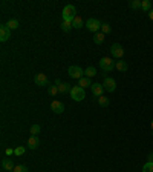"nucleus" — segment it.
<instances>
[{
    "mask_svg": "<svg viewBox=\"0 0 153 172\" xmlns=\"http://www.w3.org/2000/svg\"><path fill=\"white\" fill-rule=\"evenodd\" d=\"M90 89H92V94H93L95 97H101V95H103V92L106 91V89H104V86L100 85V83H93V85L90 86Z\"/></svg>",
    "mask_w": 153,
    "mask_h": 172,
    "instance_id": "11",
    "label": "nucleus"
},
{
    "mask_svg": "<svg viewBox=\"0 0 153 172\" xmlns=\"http://www.w3.org/2000/svg\"><path fill=\"white\" fill-rule=\"evenodd\" d=\"M2 168L5 169V171H14V160H11V158H6V160H3L2 161Z\"/></svg>",
    "mask_w": 153,
    "mask_h": 172,
    "instance_id": "14",
    "label": "nucleus"
},
{
    "mask_svg": "<svg viewBox=\"0 0 153 172\" xmlns=\"http://www.w3.org/2000/svg\"><path fill=\"white\" fill-rule=\"evenodd\" d=\"M25 151H26V148H23V146H19V148H15V149H14V155H17V157H22V155L25 154Z\"/></svg>",
    "mask_w": 153,
    "mask_h": 172,
    "instance_id": "25",
    "label": "nucleus"
},
{
    "mask_svg": "<svg viewBox=\"0 0 153 172\" xmlns=\"http://www.w3.org/2000/svg\"><path fill=\"white\" fill-rule=\"evenodd\" d=\"M98 103H100L103 108H106V106H109V98L104 97V95H101V97H98Z\"/></svg>",
    "mask_w": 153,
    "mask_h": 172,
    "instance_id": "24",
    "label": "nucleus"
},
{
    "mask_svg": "<svg viewBox=\"0 0 153 172\" xmlns=\"http://www.w3.org/2000/svg\"><path fill=\"white\" fill-rule=\"evenodd\" d=\"M51 111H52L54 114H63V112H64V105H63L61 101H58V100H54V101L51 103Z\"/></svg>",
    "mask_w": 153,
    "mask_h": 172,
    "instance_id": "7",
    "label": "nucleus"
},
{
    "mask_svg": "<svg viewBox=\"0 0 153 172\" xmlns=\"http://www.w3.org/2000/svg\"><path fill=\"white\" fill-rule=\"evenodd\" d=\"M55 86H58V91L61 92V94H66V92H71V85L69 83H61L60 80H57V83H55Z\"/></svg>",
    "mask_w": 153,
    "mask_h": 172,
    "instance_id": "13",
    "label": "nucleus"
},
{
    "mask_svg": "<svg viewBox=\"0 0 153 172\" xmlns=\"http://www.w3.org/2000/svg\"><path fill=\"white\" fill-rule=\"evenodd\" d=\"M14 172H28V168L20 165V166H15V168H14Z\"/></svg>",
    "mask_w": 153,
    "mask_h": 172,
    "instance_id": "30",
    "label": "nucleus"
},
{
    "mask_svg": "<svg viewBox=\"0 0 153 172\" xmlns=\"http://www.w3.org/2000/svg\"><path fill=\"white\" fill-rule=\"evenodd\" d=\"M48 92H49V95H57L60 91H58V86H51V88L48 89Z\"/></svg>",
    "mask_w": 153,
    "mask_h": 172,
    "instance_id": "29",
    "label": "nucleus"
},
{
    "mask_svg": "<svg viewBox=\"0 0 153 172\" xmlns=\"http://www.w3.org/2000/svg\"><path fill=\"white\" fill-rule=\"evenodd\" d=\"M110 54H112V57H114V58L121 60V57L124 55V49H122V46H121V45L115 43V45H112V48H110Z\"/></svg>",
    "mask_w": 153,
    "mask_h": 172,
    "instance_id": "5",
    "label": "nucleus"
},
{
    "mask_svg": "<svg viewBox=\"0 0 153 172\" xmlns=\"http://www.w3.org/2000/svg\"><path fill=\"white\" fill-rule=\"evenodd\" d=\"M101 32H103L104 36L109 34V32H110V25H109V23H103V25H101Z\"/></svg>",
    "mask_w": 153,
    "mask_h": 172,
    "instance_id": "27",
    "label": "nucleus"
},
{
    "mask_svg": "<svg viewBox=\"0 0 153 172\" xmlns=\"http://www.w3.org/2000/svg\"><path fill=\"white\" fill-rule=\"evenodd\" d=\"M11 37V29H8L6 25H2L0 26V40L2 42H8Z\"/></svg>",
    "mask_w": 153,
    "mask_h": 172,
    "instance_id": "10",
    "label": "nucleus"
},
{
    "mask_svg": "<svg viewBox=\"0 0 153 172\" xmlns=\"http://www.w3.org/2000/svg\"><path fill=\"white\" fill-rule=\"evenodd\" d=\"M152 129H153V120H152Z\"/></svg>",
    "mask_w": 153,
    "mask_h": 172,
    "instance_id": "34",
    "label": "nucleus"
},
{
    "mask_svg": "<svg viewBox=\"0 0 153 172\" xmlns=\"http://www.w3.org/2000/svg\"><path fill=\"white\" fill-rule=\"evenodd\" d=\"M40 131H41V129H40L38 125H32V126H31V135H38Z\"/></svg>",
    "mask_w": 153,
    "mask_h": 172,
    "instance_id": "28",
    "label": "nucleus"
},
{
    "mask_svg": "<svg viewBox=\"0 0 153 172\" xmlns=\"http://www.w3.org/2000/svg\"><path fill=\"white\" fill-rule=\"evenodd\" d=\"M40 146V140H38L37 135H31V138L28 140V148L29 149H37Z\"/></svg>",
    "mask_w": 153,
    "mask_h": 172,
    "instance_id": "12",
    "label": "nucleus"
},
{
    "mask_svg": "<svg viewBox=\"0 0 153 172\" xmlns=\"http://www.w3.org/2000/svg\"><path fill=\"white\" fill-rule=\"evenodd\" d=\"M149 17H150V20H153V8H152V11L149 12Z\"/></svg>",
    "mask_w": 153,
    "mask_h": 172,
    "instance_id": "32",
    "label": "nucleus"
},
{
    "mask_svg": "<svg viewBox=\"0 0 153 172\" xmlns=\"http://www.w3.org/2000/svg\"><path fill=\"white\" fill-rule=\"evenodd\" d=\"M71 97H72V100H75V101H83V100L86 98L84 88H81V86H74V88L71 89Z\"/></svg>",
    "mask_w": 153,
    "mask_h": 172,
    "instance_id": "3",
    "label": "nucleus"
},
{
    "mask_svg": "<svg viewBox=\"0 0 153 172\" xmlns=\"http://www.w3.org/2000/svg\"><path fill=\"white\" fill-rule=\"evenodd\" d=\"M71 28H74V26H72V22H63V23H61V29H63L64 32H69Z\"/></svg>",
    "mask_w": 153,
    "mask_h": 172,
    "instance_id": "23",
    "label": "nucleus"
},
{
    "mask_svg": "<svg viewBox=\"0 0 153 172\" xmlns=\"http://www.w3.org/2000/svg\"><path fill=\"white\" fill-rule=\"evenodd\" d=\"M149 161H153V152L150 154V155H149Z\"/></svg>",
    "mask_w": 153,
    "mask_h": 172,
    "instance_id": "33",
    "label": "nucleus"
},
{
    "mask_svg": "<svg viewBox=\"0 0 153 172\" xmlns=\"http://www.w3.org/2000/svg\"><path fill=\"white\" fill-rule=\"evenodd\" d=\"M141 9H143L144 12H150V11H152V2H150V0L141 2Z\"/></svg>",
    "mask_w": 153,
    "mask_h": 172,
    "instance_id": "18",
    "label": "nucleus"
},
{
    "mask_svg": "<svg viewBox=\"0 0 153 172\" xmlns=\"http://www.w3.org/2000/svg\"><path fill=\"white\" fill-rule=\"evenodd\" d=\"M115 65H116V62H115L112 57H103V58L100 60V68H101L104 72H110L112 69H115Z\"/></svg>",
    "mask_w": 153,
    "mask_h": 172,
    "instance_id": "2",
    "label": "nucleus"
},
{
    "mask_svg": "<svg viewBox=\"0 0 153 172\" xmlns=\"http://www.w3.org/2000/svg\"><path fill=\"white\" fill-rule=\"evenodd\" d=\"M68 72H69V75L72 77V79H81L83 77V69L80 68V66H69V69H68Z\"/></svg>",
    "mask_w": 153,
    "mask_h": 172,
    "instance_id": "6",
    "label": "nucleus"
},
{
    "mask_svg": "<svg viewBox=\"0 0 153 172\" xmlns=\"http://www.w3.org/2000/svg\"><path fill=\"white\" fill-rule=\"evenodd\" d=\"M129 6L132 9H141V2L139 0H132V2H129Z\"/></svg>",
    "mask_w": 153,
    "mask_h": 172,
    "instance_id": "22",
    "label": "nucleus"
},
{
    "mask_svg": "<svg viewBox=\"0 0 153 172\" xmlns=\"http://www.w3.org/2000/svg\"><path fill=\"white\" fill-rule=\"evenodd\" d=\"M84 25H86V28H87L90 32L97 34V32L101 29V25H103V23H101L100 20H97V19H89V20H87Z\"/></svg>",
    "mask_w": 153,
    "mask_h": 172,
    "instance_id": "4",
    "label": "nucleus"
},
{
    "mask_svg": "<svg viewBox=\"0 0 153 172\" xmlns=\"http://www.w3.org/2000/svg\"><path fill=\"white\" fill-rule=\"evenodd\" d=\"M72 26H74L75 29H81V28H83V19L76 15L75 19H74V22H72Z\"/></svg>",
    "mask_w": 153,
    "mask_h": 172,
    "instance_id": "21",
    "label": "nucleus"
},
{
    "mask_svg": "<svg viewBox=\"0 0 153 172\" xmlns=\"http://www.w3.org/2000/svg\"><path fill=\"white\" fill-rule=\"evenodd\" d=\"M84 75H86L87 79H92V77L97 75V69H95L93 66H87V68L84 69Z\"/></svg>",
    "mask_w": 153,
    "mask_h": 172,
    "instance_id": "16",
    "label": "nucleus"
},
{
    "mask_svg": "<svg viewBox=\"0 0 153 172\" xmlns=\"http://www.w3.org/2000/svg\"><path fill=\"white\" fill-rule=\"evenodd\" d=\"M115 68H116L119 72H126V71L129 69V65H127L126 62H122V60H118L116 65H115Z\"/></svg>",
    "mask_w": 153,
    "mask_h": 172,
    "instance_id": "15",
    "label": "nucleus"
},
{
    "mask_svg": "<svg viewBox=\"0 0 153 172\" xmlns=\"http://www.w3.org/2000/svg\"><path fill=\"white\" fill-rule=\"evenodd\" d=\"M76 17V8L74 5H66L63 12H61V19L63 22H74V19Z\"/></svg>",
    "mask_w": 153,
    "mask_h": 172,
    "instance_id": "1",
    "label": "nucleus"
},
{
    "mask_svg": "<svg viewBox=\"0 0 153 172\" xmlns=\"http://www.w3.org/2000/svg\"><path fill=\"white\" fill-rule=\"evenodd\" d=\"M5 152H6V155L9 157V155H12V154H14V149H11V148H8V149H6Z\"/></svg>",
    "mask_w": 153,
    "mask_h": 172,
    "instance_id": "31",
    "label": "nucleus"
},
{
    "mask_svg": "<svg viewBox=\"0 0 153 172\" xmlns=\"http://www.w3.org/2000/svg\"><path fill=\"white\" fill-rule=\"evenodd\" d=\"M104 34L103 32H97L95 36H93V42H95V45H101V43L104 42Z\"/></svg>",
    "mask_w": 153,
    "mask_h": 172,
    "instance_id": "20",
    "label": "nucleus"
},
{
    "mask_svg": "<svg viewBox=\"0 0 153 172\" xmlns=\"http://www.w3.org/2000/svg\"><path fill=\"white\" fill-rule=\"evenodd\" d=\"M103 86H104V89H106L107 92H114L115 89H116V82H115L112 77H106Z\"/></svg>",
    "mask_w": 153,
    "mask_h": 172,
    "instance_id": "8",
    "label": "nucleus"
},
{
    "mask_svg": "<svg viewBox=\"0 0 153 172\" xmlns=\"http://www.w3.org/2000/svg\"><path fill=\"white\" fill-rule=\"evenodd\" d=\"M6 26H8V29L14 31V29H17V28H19V20H17V19H11V20L6 23Z\"/></svg>",
    "mask_w": 153,
    "mask_h": 172,
    "instance_id": "19",
    "label": "nucleus"
},
{
    "mask_svg": "<svg viewBox=\"0 0 153 172\" xmlns=\"http://www.w3.org/2000/svg\"><path fill=\"white\" fill-rule=\"evenodd\" d=\"M34 82H35V85L37 86H48L49 83V80H48V77H46V74H35V77H34Z\"/></svg>",
    "mask_w": 153,
    "mask_h": 172,
    "instance_id": "9",
    "label": "nucleus"
},
{
    "mask_svg": "<svg viewBox=\"0 0 153 172\" xmlns=\"http://www.w3.org/2000/svg\"><path fill=\"white\" fill-rule=\"evenodd\" d=\"M143 172H153V161H147L143 166Z\"/></svg>",
    "mask_w": 153,
    "mask_h": 172,
    "instance_id": "26",
    "label": "nucleus"
},
{
    "mask_svg": "<svg viewBox=\"0 0 153 172\" xmlns=\"http://www.w3.org/2000/svg\"><path fill=\"white\" fill-rule=\"evenodd\" d=\"M93 83L90 82V79H87V77H81L80 80H78V86H81V88H87V86H92Z\"/></svg>",
    "mask_w": 153,
    "mask_h": 172,
    "instance_id": "17",
    "label": "nucleus"
}]
</instances>
